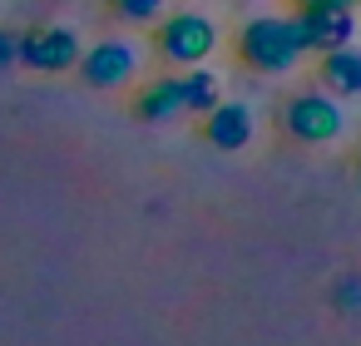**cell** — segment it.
<instances>
[{
    "label": "cell",
    "instance_id": "6da1fadb",
    "mask_svg": "<svg viewBox=\"0 0 361 346\" xmlns=\"http://www.w3.org/2000/svg\"><path fill=\"white\" fill-rule=\"evenodd\" d=\"M218 45H223V30H218V20L203 16V11H173V16L164 11V16L154 20V50H159V60L173 65V70L208 65V60L218 55Z\"/></svg>",
    "mask_w": 361,
    "mask_h": 346
},
{
    "label": "cell",
    "instance_id": "7a4b0ae2",
    "mask_svg": "<svg viewBox=\"0 0 361 346\" xmlns=\"http://www.w3.org/2000/svg\"><path fill=\"white\" fill-rule=\"evenodd\" d=\"M233 50H238V60H243L247 70H257V75H292V70L307 60V55L297 50V40H292L287 16H247V20L238 25Z\"/></svg>",
    "mask_w": 361,
    "mask_h": 346
},
{
    "label": "cell",
    "instance_id": "3957f363",
    "mask_svg": "<svg viewBox=\"0 0 361 346\" xmlns=\"http://www.w3.org/2000/svg\"><path fill=\"white\" fill-rule=\"evenodd\" d=\"M287 25H292V40H297L302 55H326V50L356 40V6L312 0V6H292Z\"/></svg>",
    "mask_w": 361,
    "mask_h": 346
},
{
    "label": "cell",
    "instance_id": "277c9868",
    "mask_svg": "<svg viewBox=\"0 0 361 346\" xmlns=\"http://www.w3.org/2000/svg\"><path fill=\"white\" fill-rule=\"evenodd\" d=\"M282 134L297 144H336L346 134V109L326 89H297L282 104Z\"/></svg>",
    "mask_w": 361,
    "mask_h": 346
},
{
    "label": "cell",
    "instance_id": "5b68a950",
    "mask_svg": "<svg viewBox=\"0 0 361 346\" xmlns=\"http://www.w3.org/2000/svg\"><path fill=\"white\" fill-rule=\"evenodd\" d=\"M139 45L134 40H119V35H109V40H94V45H85L80 50V60H75V75L90 85V89H124V85H134V75H139Z\"/></svg>",
    "mask_w": 361,
    "mask_h": 346
},
{
    "label": "cell",
    "instance_id": "8992f818",
    "mask_svg": "<svg viewBox=\"0 0 361 346\" xmlns=\"http://www.w3.org/2000/svg\"><path fill=\"white\" fill-rule=\"evenodd\" d=\"M80 50L85 45H80L75 25H30V30H20L16 65H25L35 75H65V70H75Z\"/></svg>",
    "mask_w": 361,
    "mask_h": 346
},
{
    "label": "cell",
    "instance_id": "52a82bcc",
    "mask_svg": "<svg viewBox=\"0 0 361 346\" xmlns=\"http://www.w3.org/2000/svg\"><path fill=\"white\" fill-rule=\"evenodd\" d=\"M203 139H208L218 154H243V149L257 139V114H252V104H243V99H218V104L203 114Z\"/></svg>",
    "mask_w": 361,
    "mask_h": 346
},
{
    "label": "cell",
    "instance_id": "ba28073f",
    "mask_svg": "<svg viewBox=\"0 0 361 346\" xmlns=\"http://www.w3.org/2000/svg\"><path fill=\"white\" fill-rule=\"evenodd\" d=\"M317 89H326L331 99H361V45H336L326 55H317Z\"/></svg>",
    "mask_w": 361,
    "mask_h": 346
},
{
    "label": "cell",
    "instance_id": "9c48e42d",
    "mask_svg": "<svg viewBox=\"0 0 361 346\" xmlns=\"http://www.w3.org/2000/svg\"><path fill=\"white\" fill-rule=\"evenodd\" d=\"M183 89H178V75H154L134 89V119L144 124H173L183 119Z\"/></svg>",
    "mask_w": 361,
    "mask_h": 346
},
{
    "label": "cell",
    "instance_id": "30bf717a",
    "mask_svg": "<svg viewBox=\"0 0 361 346\" xmlns=\"http://www.w3.org/2000/svg\"><path fill=\"white\" fill-rule=\"evenodd\" d=\"M178 89H183V109H188V114H208V109L223 99V80H218L213 65L183 70V75H178Z\"/></svg>",
    "mask_w": 361,
    "mask_h": 346
},
{
    "label": "cell",
    "instance_id": "8fae6325",
    "mask_svg": "<svg viewBox=\"0 0 361 346\" xmlns=\"http://www.w3.org/2000/svg\"><path fill=\"white\" fill-rule=\"evenodd\" d=\"M109 11H114L124 25H154V20L169 11V0H109Z\"/></svg>",
    "mask_w": 361,
    "mask_h": 346
},
{
    "label": "cell",
    "instance_id": "7c38bea8",
    "mask_svg": "<svg viewBox=\"0 0 361 346\" xmlns=\"http://www.w3.org/2000/svg\"><path fill=\"white\" fill-rule=\"evenodd\" d=\"M16 50H20V35L16 30H0V75L16 70Z\"/></svg>",
    "mask_w": 361,
    "mask_h": 346
},
{
    "label": "cell",
    "instance_id": "4fadbf2b",
    "mask_svg": "<svg viewBox=\"0 0 361 346\" xmlns=\"http://www.w3.org/2000/svg\"><path fill=\"white\" fill-rule=\"evenodd\" d=\"M292 6H312V0H292Z\"/></svg>",
    "mask_w": 361,
    "mask_h": 346
},
{
    "label": "cell",
    "instance_id": "5bb4252c",
    "mask_svg": "<svg viewBox=\"0 0 361 346\" xmlns=\"http://www.w3.org/2000/svg\"><path fill=\"white\" fill-rule=\"evenodd\" d=\"M346 6H356V11H361V0H346Z\"/></svg>",
    "mask_w": 361,
    "mask_h": 346
},
{
    "label": "cell",
    "instance_id": "9a60e30c",
    "mask_svg": "<svg viewBox=\"0 0 361 346\" xmlns=\"http://www.w3.org/2000/svg\"><path fill=\"white\" fill-rule=\"evenodd\" d=\"M65 6H80V0H65Z\"/></svg>",
    "mask_w": 361,
    "mask_h": 346
},
{
    "label": "cell",
    "instance_id": "2e32d148",
    "mask_svg": "<svg viewBox=\"0 0 361 346\" xmlns=\"http://www.w3.org/2000/svg\"><path fill=\"white\" fill-rule=\"evenodd\" d=\"M104 6H109V0H104Z\"/></svg>",
    "mask_w": 361,
    "mask_h": 346
}]
</instances>
